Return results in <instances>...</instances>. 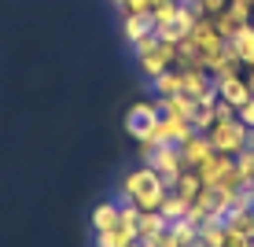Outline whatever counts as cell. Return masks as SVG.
<instances>
[{
	"mask_svg": "<svg viewBox=\"0 0 254 247\" xmlns=\"http://www.w3.org/2000/svg\"><path fill=\"white\" fill-rule=\"evenodd\" d=\"M166 196H170V184H166L151 166H136L129 170L118 184V203H133L140 214H159Z\"/></svg>",
	"mask_w": 254,
	"mask_h": 247,
	"instance_id": "obj_1",
	"label": "cell"
},
{
	"mask_svg": "<svg viewBox=\"0 0 254 247\" xmlns=\"http://www.w3.org/2000/svg\"><path fill=\"white\" fill-rule=\"evenodd\" d=\"M206 140H210V148H214L217 155H240V152H247V144H251V129L243 126L240 118H217L214 126L206 129Z\"/></svg>",
	"mask_w": 254,
	"mask_h": 247,
	"instance_id": "obj_2",
	"label": "cell"
},
{
	"mask_svg": "<svg viewBox=\"0 0 254 247\" xmlns=\"http://www.w3.org/2000/svg\"><path fill=\"white\" fill-rule=\"evenodd\" d=\"M188 45L195 48V56H199V67H203L206 74H210V63H214V59L221 56L225 48H229V41H225L221 33H217V26L210 22V19H199V22H195V30L188 33Z\"/></svg>",
	"mask_w": 254,
	"mask_h": 247,
	"instance_id": "obj_3",
	"label": "cell"
},
{
	"mask_svg": "<svg viewBox=\"0 0 254 247\" xmlns=\"http://www.w3.org/2000/svg\"><path fill=\"white\" fill-rule=\"evenodd\" d=\"M155 126H159V103L155 100H136L126 111V133L136 140H155Z\"/></svg>",
	"mask_w": 254,
	"mask_h": 247,
	"instance_id": "obj_4",
	"label": "cell"
},
{
	"mask_svg": "<svg viewBox=\"0 0 254 247\" xmlns=\"http://www.w3.org/2000/svg\"><path fill=\"white\" fill-rule=\"evenodd\" d=\"M136 67L144 70L147 82H159L166 70L177 67V45H173V41H162V37H159V45H155V48H147L144 56H136Z\"/></svg>",
	"mask_w": 254,
	"mask_h": 247,
	"instance_id": "obj_5",
	"label": "cell"
},
{
	"mask_svg": "<svg viewBox=\"0 0 254 247\" xmlns=\"http://www.w3.org/2000/svg\"><path fill=\"white\" fill-rule=\"evenodd\" d=\"M144 166H151V170L159 173V177H162L166 184H170V188H173V181H177L181 173L188 170V166H185V159H181V148H170V144H159V148H155V155L147 159Z\"/></svg>",
	"mask_w": 254,
	"mask_h": 247,
	"instance_id": "obj_6",
	"label": "cell"
},
{
	"mask_svg": "<svg viewBox=\"0 0 254 247\" xmlns=\"http://www.w3.org/2000/svg\"><path fill=\"white\" fill-rule=\"evenodd\" d=\"M251 19H254V7L247 4V0H232V4L225 7L221 15H214L210 22H214V26H217V33L229 41V37H236V33L243 30V26H251Z\"/></svg>",
	"mask_w": 254,
	"mask_h": 247,
	"instance_id": "obj_7",
	"label": "cell"
},
{
	"mask_svg": "<svg viewBox=\"0 0 254 247\" xmlns=\"http://www.w3.org/2000/svg\"><path fill=\"white\" fill-rule=\"evenodd\" d=\"M191 133H195V129H191V122H185V118H170V114H159V126H155V144L181 148Z\"/></svg>",
	"mask_w": 254,
	"mask_h": 247,
	"instance_id": "obj_8",
	"label": "cell"
},
{
	"mask_svg": "<svg viewBox=\"0 0 254 247\" xmlns=\"http://www.w3.org/2000/svg\"><path fill=\"white\" fill-rule=\"evenodd\" d=\"M217 85V100L221 103H229L232 111H240L243 103H251L254 96L247 89V82H243V74H236V78H221V82H214Z\"/></svg>",
	"mask_w": 254,
	"mask_h": 247,
	"instance_id": "obj_9",
	"label": "cell"
},
{
	"mask_svg": "<svg viewBox=\"0 0 254 247\" xmlns=\"http://www.w3.org/2000/svg\"><path fill=\"white\" fill-rule=\"evenodd\" d=\"M232 163H236L232 155H217V152L210 155L206 163H199V166H195V173H199V181H203V188H217V181H221L225 173L232 170Z\"/></svg>",
	"mask_w": 254,
	"mask_h": 247,
	"instance_id": "obj_10",
	"label": "cell"
},
{
	"mask_svg": "<svg viewBox=\"0 0 254 247\" xmlns=\"http://www.w3.org/2000/svg\"><path fill=\"white\" fill-rule=\"evenodd\" d=\"M210 155H214V148H210L206 133H191L185 144H181V159H185L188 170H195V166H199V163H206Z\"/></svg>",
	"mask_w": 254,
	"mask_h": 247,
	"instance_id": "obj_11",
	"label": "cell"
},
{
	"mask_svg": "<svg viewBox=\"0 0 254 247\" xmlns=\"http://www.w3.org/2000/svg\"><path fill=\"white\" fill-rule=\"evenodd\" d=\"M229 48H232V56L240 59L243 70H254V22L243 26L236 37H229Z\"/></svg>",
	"mask_w": 254,
	"mask_h": 247,
	"instance_id": "obj_12",
	"label": "cell"
},
{
	"mask_svg": "<svg viewBox=\"0 0 254 247\" xmlns=\"http://www.w3.org/2000/svg\"><path fill=\"white\" fill-rule=\"evenodd\" d=\"M118 214H122V203L118 199H103V203H96L92 207V233H107V229H115L118 225Z\"/></svg>",
	"mask_w": 254,
	"mask_h": 247,
	"instance_id": "obj_13",
	"label": "cell"
},
{
	"mask_svg": "<svg viewBox=\"0 0 254 247\" xmlns=\"http://www.w3.org/2000/svg\"><path fill=\"white\" fill-rule=\"evenodd\" d=\"M170 192H173V196H181V199H185L188 207H191V203L203 196L206 188H203V181H199V173H195V170H185L177 181H173V188H170Z\"/></svg>",
	"mask_w": 254,
	"mask_h": 247,
	"instance_id": "obj_14",
	"label": "cell"
},
{
	"mask_svg": "<svg viewBox=\"0 0 254 247\" xmlns=\"http://www.w3.org/2000/svg\"><path fill=\"white\" fill-rule=\"evenodd\" d=\"M159 114H170V118H185L191 122V114H195V100H188V96H159Z\"/></svg>",
	"mask_w": 254,
	"mask_h": 247,
	"instance_id": "obj_15",
	"label": "cell"
},
{
	"mask_svg": "<svg viewBox=\"0 0 254 247\" xmlns=\"http://www.w3.org/2000/svg\"><path fill=\"white\" fill-rule=\"evenodd\" d=\"M122 33H126L129 45H136V41H144V37L155 33V19L151 15H129V19H122Z\"/></svg>",
	"mask_w": 254,
	"mask_h": 247,
	"instance_id": "obj_16",
	"label": "cell"
},
{
	"mask_svg": "<svg viewBox=\"0 0 254 247\" xmlns=\"http://www.w3.org/2000/svg\"><path fill=\"white\" fill-rule=\"evenodd\" d=\"M166 229H170V222H166L162 214H140V222H136V244H151V240H159Z\"/></svg>",
	"mask_w": 254,
	"mask_h": 247,
	"instance_id": "obj_17",
	"label": "cell"
},
{
	"mask_svg": "<svg viewBox=\"0 0 254 247\" xmlns=\"http://www.w3.org/2000/svg\"><path fill=\"white\" fill-rule=\"evenodd\" d=\"M225 233H229V225H225L221 218L203 222V225H199V247H221L225 244Z\"/></svg>",
	"mask_w": 254,
	"mask_h": 247,
	"instance_id": "obj_18",
	"label": "cell"
},
{
	"mask_svg": "<svg viewBox=\"0 0 254 247\" xmlns=\"http://www.w3.org/2000/svg\"><path fill=\"white\" fill-rule=\"evenodd\" d=\"M225 225H229L232 233H240V236H247V240H254V210H229Z\"/></svg>",
	"mask_w": 254,
	"mask_h": 247,
	"instance_id": "obj_19",
	"label": "cell"
},
{
	"mask_svg": "<svg viewBox=\"0 0 254 247\" xmlns=\"http://www.w3.org/2000/svg\"><path fill=\"white\" fill-rule=\"evenodd\" d=\"M170 233L177 236L181 247H195V244H199V225H191L188 218H181V222H170Z\"/></svg>",
	"mask_w": 254,
	"mask_h": 247,
	"instance_id": "obj_20",
	"label": "cell"
},
{
	"mask_svg": "<svg viewBox=\"0 0 254 247\" xmlns=\"http://www.w3.org/2000/svg\"><path fill=\"white\" fill-rule=\"evenodd\" d=\"M159 214L166 218V222H181V218H188V203L181 199V196H173V192H170V196H166V203H162V210H159Z\"/></svg>",
	"mask_w": 254,
	"mask_h": 247,
	"instance_id": "obj_21",
	"label": "cell"
},
{
	"mask_svg": "<svg viewBox=\"0 0 254 247\" xmlns=\"http://www.w3.org/2000/svg\"><path fill=\"white\" fill-rule=\"evenodd\" d=\"M236 166H240V170L247 173V181L254 184V144H247V152L236 155Z\"/></svg>",
	"mask_w": 254,
	"mask_h": 247,
	"instance_id": "obj_22",
	"label": "cell"
},
{
	"mask_svg": "<svg viewBox=\"0 0 254 247\" xmlns=\"http://www.w3.org/2000/svg\"><path fill=\"white\" fill-rule=\"evenodd\" d=\"M236 118H240V122H243V126H247V129H251V133H254V100H251V103H243V107H240V111H236Z\"/></svg>",
	"mask_w": 254,
	"mask_h": 247,
	"instance_id": "obj_23",
	"label": "cell"
},
{
	"mask_svg": "<svg viewBox=\"0 0 254 247\" xmlns=\"http://www.w3.org/2000/svg\"><path fill=\"white\" fill-rule=\"evenodd\" d=\"M221 247H254V240H247V236H240V233H232V229H229Z\"/></svg>",
	"mask_w": 254,
	"mask_h": 247,
	"instance_id": "obj_24",
	"label": "cell"
},
{
	"mask_svg": "<svg viewBox=\"0 0 254 247\" xmlns=\"http://www.w3.org/2000/svg\"><path fill=\"white\" fill-rule=\"evenodd\" d=\"M243 82H247V89H251V96H254V70H243Z\"/></svg>",
	"mask_w": 254,
	"mask_h": 247,
	"instance_id": "obj_25",
	"label": "cell"
},
{
	"mask_svg": "<svg viewBox=\"0 0 254 247\" xmlns=\"http://www.w3.org/2000/svg\"><path fill=\"white\" fill-rule=\"evenodd\" d=\"M251 144H254V133H251Z\"/></svg>",
	"mask_w": 254,
	"mask_h": 247,
	"instance_id": "obj_26",
	"label": "cell"
},
{
	"mask_svg": "<svg viewBox=\"0 0 254 247\" xmlns=\"http://www.w3.org/2000/svg\"><path fill=\"white\" fill-rule=\"evenodd\" d=\"M251 192H254V184H251Z\"/></svg>",
	"mask_w": 254,
	"mask_h": 247,
	"instance_id": "obj_27",
	"label": "cell"
},
{
	"mask_svg": "<svg viewBox=\"0 0 254 247\" xmlns=\"http://www.w3.org/2000/svg\"><path fill=\"white\" fill-rule=\"evenodd\" d=\"M133 247H140V244H133Z\"/></svg>",
	"mask_w": 254,
	"mask_h": 247,
	"instance_id": "obj_28",
	"label": "cell"
},
{
	"mask_svg": "<svg viewBox=\"0 0 254 247\" xmlns=\"http://www.w3.org/2000/svg\"><path fill=\"white\" fill-rule=\"evenodd\" d=\"M195 247H199V244H195Z\"/></svg>",
	"mask_w": 254,
	"mask_h": 247,
	"instance_id": "obj_29",
	"label": "cell"
}]
</instances>
